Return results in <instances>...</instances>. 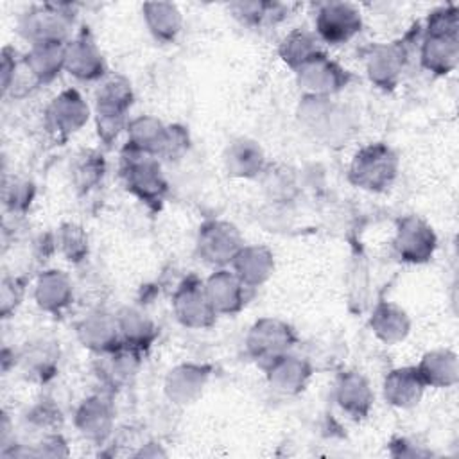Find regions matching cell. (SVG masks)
Returning <instances> with one entry per match:
<instances>
[{
  "mask_svg": "<svg viewBox=\"0 0 459 459\" xmlns=\"http://www.w3.org/2000/svg\"><path fill=\"white\" fill-rule=\"evenodd\" d=\"M133 99L131 82L122 75H113L99 86L95 93V111L99 138L104 143L109 145L117 140L120 131L127 127L126 117L133 106Z\"/></svg>",
  "mask_w": 459,
  "mask_h": 459,
  "instance_id": "6da1fadb",
  "label": "cell"
},
{
  "mask_svg": "<svg viewBox=\"0 0 459 459\" xmlns=\"http://www.w3.org/2000/svg\"><path fill=\"white\" fill-rule=\"evenodd\" d=\"M457 61V18L455 11L434 13L429 18L421 43V63L434 74H448Z\"/></svg>",
  "mask_w": 459,
  "mask_h": 459,
  "instance_id": "7a4b0ae2",
  "label": "cell"
},
{
  "mask_svg": "<svg viewBox=\"0 0 459 459\" xmlns=\"http://www.w3.org/2000/svg\"><path fill=\"white\" fill-rule=\"evenodd\" d=\"M398 172V158L385 143H368L355 152L350 165V179L353 185L382 192L389 188Z\"/></svg>",
  "mask_w": 459,
  "mask_h": 459,
  "instance_id": "3957f363",
  "label": "cell"
},
{
  "mask_svg": "<svg viewBox=\"0 0 459 459\" xmlns=\"http://www.w3.org/2000/svg\"><path fill=\"white\" fill-rule=\"evenodd\" d=\"M120 174L126 188L138 199L152 206H158L163 201V195L167 194V181L154 156L124 147Z\"/></svg>",
  "mask_w": 459,
  "mask_h": 459,
  "instance_id": "277c9868",
  "label": "cell"
},
{
  "mask_svg": "<svg viewBox=\"0 0 459 459\" xmlns=\"http://www.w3.org/2000/svg\"><path fill=\"white\" fill-rule=\"evenodd\" d=\"M66 5H41L27 11L20 18V32L30 43H68L74 16Z\"/></svg>",
  "mask_w": 459,
  "mask_h": 459,
  "instance_id": "5b68a950",
  "label": "cell"
},
{
  "mask_svg": "<svg viewBox=\"0 0 459 459\" xmlns=\"http://www.w3.org/2000/svg\"><path fill=\"white\" fill-rule=\"evenodd\" d=\"M244 247L238 230L224 221H208L199 228L197 253L203 262L213 267H224L233 262Z\"/></svg>",
  "mask_w": 459,
  "mask_h": 459,
  "instance_id": "8992f818",
  "label": "cell"
},
{
  "mask_svg": "<svg viewBox=\"0 0 459 459\" xmlns=\"http://www.w3.org/2000/svg\"><path fill=\"white\" fill-rule=\"evenodd\" d=\"M296 342V333L290 325L281 319L264 317L256 321L246 339L247 351L265 366L276 357L289 353Z\"/></svg>",
  "mask_w": 459,
  "mask_h": 459,
  "instance_id": "52a82bcc",
  "label": "cell"
},
{
  "mask_svg": "<svg viewBox=\"0 0 459 459\" xmlns=\"http://www.w3.org/2000/svg\"><path fill=\"white\" fill-rule=\"evenodd\" d=\"M172 310L178 321L188 328H208L217 319V314L206 296L204 281L195 276H188L176 289L172 296Z\"/></svg>",
  "mask_w": 459,
  "mask_h": 459,
  "instance_id": "ba28073f",
  "label": "cell"
},
{
  "mask_svg": "<svg viewBox=\"0 0 459 459\" xmlns=\"http://www.w3.org/2000/svg\"><path fill=\"white\" fill-rule=\"evenodd\" d=\"M90 117L88 104L77 90H65L56 95L45 109V127L57 140L77 133Z\"/></svg>",
  "mask_w": 459,
  "mask_h": 459,
  "instance_id": "9c48e42d",
  "label": "cell"
},
{
  "mask_svg": "<svg viewBox=\"0 0 459 459\" xmlns=\"http://www.w3.org/2000/svg\"><path fill=\"white\" fill-rule=\"evenodd\" d=\"M393 247L400 260L409 264L427 262L436 249V235L432 228L416 215L400 219Z\"/></svg>",
  "mask_w": 459,
  "mask_h": 459,
  "instance_id": "30bf717a",
  "label": "cell"
},
{
  "mask_svg": "<svg viewBox=\"0 0 459 459\" xmlns=\"http://www.w3.org/2000/svg\"><path fill=\"white\" fill-rule=\"evenodd\" d=\"M296 74L299 86L308 97H330L346 88L350 81L348 70L330 61L325 54H319L305 63L296 70Z\"/></svg>",
  "mask_w": 459,
  "mask_h": 459,
  "instance_id": "8fae6325",
  "label": "cell"
},
{
  "mask_svg": "<svg viewBox=\"0 0 459 459\" xmlns=\"http://www.w3.org/2000/svg\"><path fill=\"white\" fill-rule=\"evenodd\" d=\"M362 27L360 13L351 4L332 2L319 7L316 32L326 43L339 45L350 41Z\"/></svg>",
  "mask_w": 459,
  "mask_h": 459,
  "instance_id": "7c38bea8",
  "label": "cell"
},
{
  "mask_svg": "<svg viewBox=\"0 0 459 459\" xmlns=\"http://www.w3.org/2000/svg\"><path fill=\"white\" fill-rule=\"evenodd\" d=\"M65 70L79 81H97L106 75V61L86 30L66 43Z\"/></svg>",
  "mask_w": 459,
  "mask_h": 459,
  "instance_id": "4fadbf2b",
  "label": "cell"
},
{
  "mask_svg": "<svg viewBox=\"0 0 459 459\" xmlns=\"http://www.w3.org/2000/svg\"><path fill=\"white\" fill-rule=\"evenodd\" d=\"M247 287L233 271L217 269L206 281L204 290L215 314H237L247 301Z\"/></svg>",
  "mask_w": 459,
  "mask_h": 459,
  "instance_id": "5bb4252c",
  "label": "cell"
},
{
  "mask_svg": "<svg viewBox=\"0 0 459 459\" xmlns=\"http://www.w3.org/2000/svg\"><path fill=\"white\" fill-rule=\"evenodd\" d=\"M77 337L82 346L90 348L99 355L113 351L124 344L117 316L106 314L104 310L90 312L77 325Z\"/></svg>",
  "mask_w": 459,
  "mask_h": 459,
  "instance_id": "9a60e30c",
  "label": "cell"
},
{
  "mask_svg": "<svg viewBox=\"0 0 459 459\" xmlns=\"http://www.w3.org/2000/svg\"><path fill=\"white\" fill-rule=\"evenodd\" d=\"M75 296V287L72 278L57 269L41 271L34 285L36 305L48 314H61L70 307Z\"/></svg>",
  "mask_w": 459,
  "mask_h": 459,
  "instance_id": "2e32d148",
  "label": "cell"
},
{
  "mask_svg": "<svg viewBox=\"0 0 459 459\" xmlns=\"http://www.w3.org/2000/svg\"><path fill=\"white\" fill-rule=\"evenodd\" d=\"M75 427L86 439L104 443L113 430L111 402L100 394L86 398L75 412Z\"/></svg>",
  "mask_w": 459,
  "mask_h": 459,
  "instance_id": "e0dca14e",
  "label": "cell"
},
{
  "mask_svg": "<svg viewBox=\"0 0 459 459\" xmlns=\"http://www.w3.org/2000/svg\"><path fill=\"white\" fill-rule=\"evenodd\" d=\"M264 368L267 371V380L271 387L283 394H296L303 391L312 373L307 360L290 353L273 359Z\"/></svg>",
  "mask_w": 459,
  "mask_h": 459,
  "instance_id": "ac0fdd59",
  "label": "cell"
},
{
  "mask_svg": "<svg viewBox=\"0 0 459 459\" xmlns=\"http://www.w3.org/2000/svg\"><path fill=\"white\" fill-rule=\"evenodd\" d=\"M66 43H38L22 59L29 77L34 84H47L65 70Z\"/></svg>",
  "mask_w": 459,
  "mask_h": 459,
  "instance_id": "d6986e66",
  "label": "cell"
},
{
  "mask_svg": "<svg viewBox=\"0 0 459 459\" xmlns=\"http://www.w3.org/2000/svg\"><path fill=\"white\" fill-rule=\"evenodd\" d=\"M210 369L199 364H181L169 371L165 393L174 403H192L203 393Z\"/></svg>",
  "mask_w": 459,
  "mask_h": 459,
  "instance_id": "ffe728a7",
  "label": "cell"
},
{
  "mask_svg": "<svg viewBox=\"0 0 459 459\" xmlns=\"http://www.w3.org/2000/svg\"><path fill=\"white\" fill-rule=\"evenodd\" d=\"M373 398L375 396L369 382L362 375L350 371L339 377L335 385V400L348 416L355 420L366 418L371 411Z\"/></svg>",
  "mask_w": 459,
  "mask_h": 459,
  "instance_id": "44dd1931",
  "label": "cell"
},
{
  "mask_svg": "<svg viewBox=\"0 0 459 459\" xmlns=\"http://www.w3.org/2000/svg\"><path fill=\"white\" fill-rule=\"evenodd\" d=\"M233 273L251 289L265 283L274 271V256L265 246H244L231 262Z\"/></svg>",
  "mask_w": 459,
  "mask_h": 459,
  "instance_id": "7402d4cb",
  "label": "cell"
},
{
  "mask_svg": "<svg viewBox=\"0 0 459 459\" xmlns=\"http://www.w3.org/2000/svg\"><path fill=\"white\" fill-rule=\"evenodd\" d=\"M425 382L421 380L416 366L414 368H398L387 373L384 380V398L387 403L407 409L420 402Z\"/></svg>",
  "mask_w": 459,
  "mask_h": 459,
  "instance_id": "603a6c76",
  "label": "cell"
},
{
  "mask_svg": "<svg viewBox=\"0 0 459 459\" xmlns=\"http://www.w3.org/2000/svg\"><path fill=\"white\" fill-rule=\"evenodd\" d=\"M138 353L136 350L122 344L120 348L102 353L99 357V377L100 380L111 387L120 389L131 382L138 369Z\"/></svg>",
  "mask_w": 459,
  "mask_h": 459,
  "instance_id": "cb8c5ba5",
  "label": "cell"
},
{
  "mask_svg": "<svg viewBox=\"0 0 459 459\" xmlns=\"http://www.w3.org/2000/svg\"><path fill=\"white\" fill-rule=\"evenodd\" d=\"M403 47L396 43L377 45L375 48H371V54L368 57V75L380 88H393L400 77V72L403 70Z\"/></svg>",
  "mask_w": 459,
  "mask_h": 459,
  "instance_id": "d4e9b609",
  "label": "cell"
},
{
  "mask_svg": "<svg viewBox=\"0 0 459 459\" xmlns=\"http://www.w3.org/2000/svg\"><path fill=\"white\" fill-rule=\"evenodd\" d=\"M169 127L163 126L154 117H138L127 122V145L129 149L149 154V156H161L167 142Z\"/></svg>",
  "mask_w": 459,
  "mask_h": 459,
  "instance_id": "484cf974",
  "label": "cell"
},
{
  "mask_svg": "<svg viewBox=\"0 0 459 459\" xmlns=\"http://www.w3.org/2000/svg\"><path fill=\"white\" fill-rule=\"evenodd\" d=\"M224 165L230 176L255 178L264 172L265 156L262 147L247 138H238L228 145L224 154Z\"/></svg>",
  "mask_w": 459,
  "mask_h": 459,
  "instance_id": "4316f807",
  "label": "cell"
},
{
  "mask_svg": "<svg viewBox=\"0 0 459 459\" xmlns=\"http://www.w3.org/2000/svg\"><path fill=\"white\" fill-rule=\"evenodd\" d=\"M57 360L59 350L54 346V342L48 341L32 342L25 351L18 355V362L22 364L27 378L39 384L50 380L56 375Z\"/></svg>",
  "mask_w": 459,
  "mask_h": 459,
  "instance_id": "83f0119b",
  "label": "cell"
},
{
  "mask_svg": "<svg viewBox=\"0 0 459 459\" xmlns=\"http://www.w3.org/2000/svg\"><path fill=\"white\" fill-rule=\"evenodd\" d=\"M369 323H371L375 335L387 344H394V342L405 339V335L409 333V328H411V321H409L405 310H402L394 303H387V301H382L377 305Z\"/></svg>",
  "mask_w": 459,
  "mask_h": 459,
  "instance_id": "f1b7e54d",
  "label": "cell"
},
{
  "mask_svg": "<svg viewBox=\"0 0 459 459\" xmlns=\"http://www.w3.org/2000/svg\"><path fill=\"white\" fill-rule=\"evenodd\" d=\"M416 369L425 385L446 387L457 380V357L446 350L430 351L421 359Z\"/></svg>",
  "mask_w": 459,
  "mask_h": 459,
  "instance_id": "f546056e",
  "label": "cell"
},
{
  "mask_svg": "<svg viewBox=\"0 0 459 459\" xmlns=\"http://www.w3.org/2000/svg\"><path fill=\"white\" fill-rule=\"evenodd\" d=\"M118 328L122 335V342L136 351H142L143 348L151 346L154 335H156V326L154 323L142 314L140 310L134 308H124L118 316Z\"/></svg>",
  "mask_w": 459,
  "mask_h": 459,
  "instance_id": "4dcf8cb0",
  "label": "cell"
},
{
  "mask_svg": "<svg viewBox=\"0 0 459 459\" xmlns=\"http://www.w3.org/2000/svg\"><path fill=\"white\" fill-rule=\"evenodd\" d=\"M143 16L149 30L160 41H174L181 30V14L172 4H145Z\"/></svg>",
  "mask_w": 459,
  "mask_h": 459,
  "instance_id": "1f68e13d",
  "label": "cell"
},
{
  "mask_svg": "<svg viewBox=\"0 0 459 459\" xmlns=\"http://www.w3.org/2000/svg\"><path fill=\"white\" fill-rule=\"evenodd\" d=\"M106 170V163L100 152L97 151H82L81 154L75 156L70 176H72V185L79 194H86L91 188L99 185Z\"/></svg>",
  "mask_w": 459,
  "mask_h": 459,
  "instance_id": "d6a6232c",
  "label": "cell"
},
{
  "mask_svg": "<svg viewBox=\"0 0 459 459\" xmlns=\"http://www.w3.org/2000/svg\"><path fill=\"white\" fill-rule=\"evenodd\" d=\"M319 54L323 52L317 45V38L312 32L301 29L292 30L280 45V56L292 70L301 68Z\"/></svg>",
  "mask_w": 459,
  "mask_h": 459,
  "instance_id": "836d02e7",
  "label": "cell"
},
{
  "mask_svg": "<svg viewBox=\"0 0 459 459\" xmlns=\"http://www.w3.org/2000/svg\"><path fill=\"white\" fill-rule=\"evenodd\" d=\"M57 251L72 264H81L88 256V235L74 222L63 224L56 233Z\"/></svg>",
  "mask_w": 459,
  "mask_h": 459,
  "instance_id": "e575fe53",
  "label": "cell"
},
{
  "mask_svg": "<svg viewBox=\"0 0 459 459\" xmlns=\"http://www.w3.org/2000/svg\"><path fill=\"white\" fill-rule=\"evenodd\" d=\"M34 194L36 186L29 179L13 178L11 183L4 181V206L11 215H23L32 204Z\"/></svg>",
  "mask_w": 459,
  "mask_h": 459,
  "instance_id": "d590c367",
  "label": "cell"
},
{
  "mask_svg": "<svg viewBox=\"0 0 459 459\" xmlns=\"http://www.w3.org/2000/svg\"><path fill=\"white\" fill-rule=\"evenodd\" d=\"M280 5L276 4H262V2H249V4H233L231 11L235 13L242 23L246 25H262L264 22H274L276 18H281V13H278Z\"/></svg>",
  "mask_w": 459,
  "mask_h": 459,
  "instance_id": "8d00e7d4",
  "label": "cell"
},
{
  "mask_svg": "<svg viewBox=\"0 0 459 459\" xmlns=\"http://www.w3.org/2000/svg\"><path fill=\"white\" fill-rule=\"evenodd\" d=\"M27 423L30 427H34L36 430H39L41 434L59 432L63 416H61V411L54 403H50L48 400H41L29 411Z\"/></svg>",
  "mask_w": 459,
  "mask_h": 459,
  "instance_id": "74e56055",
  "label": "cell"
},
{
  "mask_svg": "<svg viewBox=\"0 0 459 459\" xmlns=\"http://www.w3.org/2000/svg\"><path fill=\"white\" fill-rule=\"evenodd\" d=\"M25 296V280L22 276L5 274L2 280V294H0V312L2 317H11L16 308L22 305Z\"/></svg>",
  "mask_w": 459,
  "mask_h": 459,
  "instance_id": "f35d334b",
  "label": "cell"
},
{
  "mask_svg": "<svg viewBox=\"0 0 459 459\" xmlns=\"http://www.w3.org/2000/svg\"><path fill=\"white\" fill-rule=\"evenodd\" d=\"M68 455L66 441L59 432H48L39 437L32 448L27 446V457H61Z\"/></svg>",
  "mask_w": 459,
  "mask_h": 459,
  "instance_id": "ab89813d",
  "label": "cell"
},
{
  "mask_svg": "<svg viewBox=\"0 0 459 459\" xmlns=\"http://www.w3.org/2000/svg\"><path fill=\"white\" fill-rule=\"evenodd\" d=\"M16 70H18V59H16V52L11 47H5L2 50V65H0V72H2V93L7 95V91L13 88V84L16 82Z\"/></svg>",
  "mask_w": 459,
  "mask_h": 459,
  "instance_id": "60d3db41",
  "label": "cell"
}]
</instances>
